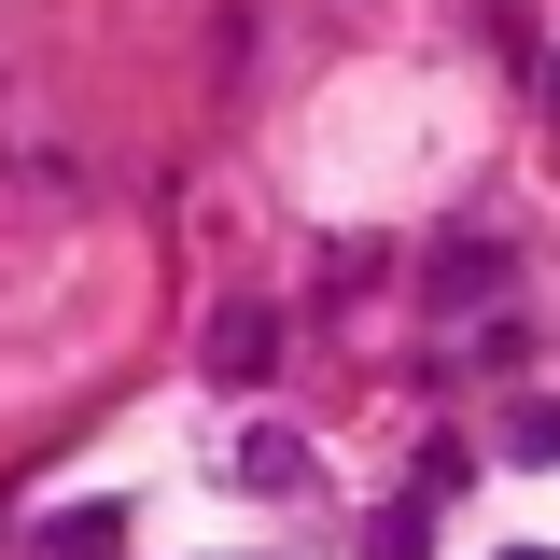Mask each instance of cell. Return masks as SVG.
I'll return each mask as SVG.
<instances>
[{
	"mask_svg": "<svg viewBox=\"0 0 560 560\" xmlns=\"http://www.w3.org/2000/svg\"><path fill=\"white\" fill-rule=\"evenodd\" d=\"M70 210H84V154H70V140H0V253H14V238H57Z\"/></svg>",
	"mask_w": 560,
	"mask_h": 560,
	"instance_id": "obj_1",
	"label": "cell"
},
{
	"mask_svg": "<svg viewBox=\"0 0 560 560\" xmlns=\"http://www.w3.org/2000/svg\"><path fill=\"white\" fill-rule=\"evenodd\" d=\"M197 350H210V378H224V393H253V378L280 364V308H267V294H224Z\"/></svg>",
	"mask_w": 560,
	"mask_h": 560,
	"instance_id": "obj_2",
	"label": "cell"
},
{
	"mask_svg": "<svg viewBox=\"0 0 560 560\" xmlns=\"http://www.w3.org/2000/svg\"><path fill=\"white\" fill-rule=\"evenodd\" d=\"M434 308L463 323V308H504V253L490 238H448V280H434Z\"/></svg>",
	"mask_w": 560,
	"mask_h": 560,
	"instance_id": "obj_3",
	"label": "cell"
},
{
	"mask_svg": "<svg viewBox=\"0 0 560 560\" xmlns=\"http://www.w3.org/2000/svg\"><path fill=\"white\" fill-rule=\"evenodd\" d=\"M238 477H253V490H308V434L253 420V434H238Z\"/></svg>",
	"mask_w": 560,
	"mask_h": 560,
	"instance_id": "obj_4",
	"label": "cell"
},
{
	"mask_svg": "<svg viewBox=\"0 0 560 560\" xmlns=\"http://www.w3.org/2000/svg\"><path fill=\"white\" fill-rule=\"evenodd\" d=\"M113 547H127V504H70L43 533V560H113Z\"/></svg>",
	"mask_w": 560,
	"mask_h": 560,
	"instance_id": "obj_5",
	"label": "cell"
},
{
	"mask_svg": "<svg viewBox=\"0 0 560 560\" xmlns=\"http://www.w3.org/2000/svg\"><path fill=\"white\" fill-rule=\"evenodd\" d=\"M504 463H560V407H504Z\"/></svg>",
	"mask_w": 560,
	"mask_h": 560,
	"instance_id": "obj_6",
	"label": "cell"
},
{
	"mask_svg": "<svg viewBox=\"0 0 560 560\" xmlns=\"http://www.w3.org/2000/svg\"><path fill=\"white\" fill-rule=\"evenodd\" d=\"M420 547H434V504H393V518L364 533V560H420Z\"/></svg>",
	"mask_w": 560,
	"mask_h": 560,
	"instance_id": "obj_7",
	"label": "cell"
},
{
	"mask_svg": "<svg viewBox=\"0 0 560 560\" xmlns=\"http://www.w3.org/2000/svg\"><path fill=\"white\" fill-rule=\"evenodd\" d=\"M0 140H14V57H0Z\"/></svg>",
	"mask_w": 560,
	"mask_h": 560,
	"instance_id": "obj_8",
	"label": "cell"
},
{
	"mask_svg": "<svg viewBox=\"0 0 560 560\" xmlns=\"http://www.w3.org/2000/svg\"><path fill=\"white\" fill-rule=\"evenodd\" d=\"M504 560H560V547H504Z\"/></svg>",
	"mask_w": 560,
	"mask_h": 560,
	"instance_id": "obj_9",
	"label": "cell"
},
{
	"mask_svg": "<svg viewBox=\"0 0 560 560\" xmlns=\"http://www.w3.org/2000/svg\"><path fill=\"white\" fill-rule=\"evenodd\" d=\"M547 98H560V70H547Z\"/></svg>",
	"mask_w": 560,
	"mask_h": 560,
	"instance_id": "obj_10",
	"label": "cell"
}]
</instances>
